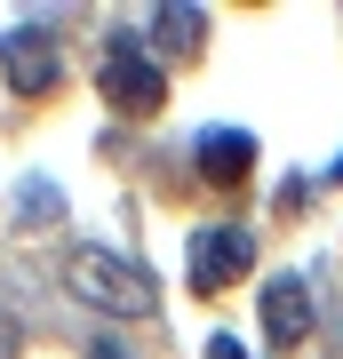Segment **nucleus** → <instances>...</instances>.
Listing matches in <instances>:
<instances>
[{
  "label": "nucleus",
  "instance_id": "nucleus-1",
  "mask_svg": "<svg viewBox=\"0 0 343 359\" xmlns=\"http://www.w3.org/2000/svg\"><path fill=\"white\" fill-rule=\"evenodd\" d=\"M64 287H72L80 304H96V311H120V320H144V311L160 304V287L144 280L136 264H120L112 248H72V264H64Z\"/></svg>",
  "mask_w": 343,
  "mask_h": 359
},
{
  "label": "nucleus",
  "instance_id": "nucleus-2",
  "mask_svg": "<svg viewBox=\"0 0 343 359\" xmlns=\"http://www.w3.org/2000/svg\"><path fill=\"white\" fill-rule=\"evenodd\" d=\"M96 88H104V104H112V112H128V120H152L160 104H168V80H160V65L144 48H120L104 56V72H96Z\"/></svg>",
  "mask_w": 343,
  "mask_h": 359
},
{
  "label": "nucleus",
  "instance_id": "nucleus-3",
  "mask_svg": "<svg viewBox=\"0 0 343 359\" xmlns=\"http://www.w3.org/2000/svg\"><path fill=\"white\" fill-rule=\"evenodd\" d=\"M248 256H255V248H248L240 224H208L200 240H191V287H200V295H224L231 280H248Z\"/></svg>",
  "mask_w": 343,
  "mask_h": 359
},
{
  "label": "nucleus",
  "instance_id": "nucleus-4",
  "mask_svg": "<svg viewBox=\"0 0 343 359\" xmlns=\"http://www.w3.org/2000/svg\"><path fill=\"white\" fill-rule=\"evenodd\" d=\"M264 335L280 351H295L311 335V280H304V271H271V280H264Z\"/></svg>",
  "mask_w": 343,
  "mask_h": 359
},
{
  "label": "nucleus",
  "instance_id": "nucleus-5",
  "mask_svg": "<svg viewBox=\"0 0 343 359\" xmlns=\"http://www.w3.org/2000/svg\"><path fill=\"white\" fill-rule=\"evenodd\" d=\"M0 72L16 96H48L56 88V40L48 32H8L0 40Z\"/></svg>",
  "mask_w": 343,
  "mask_h": 359
},
{
  "label": "nucleus",
  "instance_id": "nucleus-6",
  "mask_svg": "<svg viewBox=\"0 0 343 359\" xmlns=\"http://www.w3.org/2000/svg\"><path fill=\"white\" fill-rule=\"evenodd\" d=\"M248 168H255V136L248 128H208L200 136V176L208 184H248Z\"/></svg>",
  "mask_w": 343,
  "mask_h": 359
},
{
  "label": "nucleus",
  "instance_id": "nucleus-7",
  "mask_svg": "<svg viewBox=\"0 0 343 359\" xmlns=\"http://www.w3.org/2000/svg\"><path fill=\"white\" fill-rule=\"evenodd\" d=\"M152 32H160V48H200V32H208V16L200 8H152Z\"/></svg>",
  "mask_w": 343,
  "mask_h": 359
},
{
  "label": "nucleus",
  "instance_id": "nucleus-8",
  "mask_svg": "<svg viewBox=\"0 0 343 359\" xmlns=\"http://www.w3.org/2000/svg\"><path fill=\"white\" fill-rule=\"evenodd\" d=\"M208 359H248V351H240V335H208Z\"/></svg>",
  "mask_w": 343,
  "mask_h": 359
},
{
  "label": "nucleus",
  "instance_id": "nucleus-9",
  "mask_svg": "<svg viewBox=\"0 0 343 359\" xmlns=\"http://www.w3.org/2000/svg\"><path fill=\"white\" fill-rule=\"evenodd\" d=\"M8 351H16V335H8V327H0V359H8Z\"/></svg>",
  "mask_w": 343,
  "mask_h": 359
},
{
  "label": "nucleus",
  "instance_id": "nucleus-10",
  "mask_svg": "<svg viewBox=\"0 0 343 359\" xmlns=\"http://www.w3.org/2000/svg\"><path fill=\"white\" fill-rule=\"evenodd\" d=\"M96 359H120V351H112V344H96Z\"/></svg>",
  "mask_w": 343,
  "mask_h": 359
}]
</instances>
